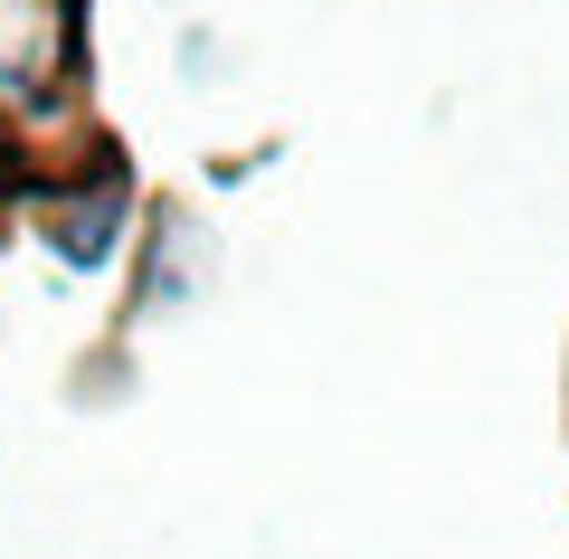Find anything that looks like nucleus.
<instances>
[{"instance_id":"nucleus-1","label":"nucleus","mask_w":569,"mask_h":559,"mask_svg":"<svg viewBox=\"0 0 569 559\" xmlns=\"http://www.w3.org/2000/svg\"><path fill=\"white\" fill-rule=\"evenodd\" d=\"M29 209H39V247L67 276H104L123 257V228H133V171L104 152L86 180H39Z\"/></svg>"},{"instance_id":"nucleus-2","label":"nucleus","mask_w":569,"mask_h":559,"mask_svg":"<svg viewBox=\"0 0 569 559\" xmlns=\"http://www.w3.org/2000/svg\"><path fill=\"white\" fill-rule=\"evenodd\" d=\"M0 247H10V200H0Z\"/></svg>"}]
</instances>
